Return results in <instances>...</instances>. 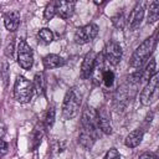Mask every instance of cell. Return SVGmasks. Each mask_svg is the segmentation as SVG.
<instances>
[{"mask_svg": "<svg viewBox=\"0 0 159 159\" xmlns=\"http://www.w3.org/2000/svg\"><path fill=\"white\" fill-rule=\"evenodd\" d=\"M81 129L93 134L96 138L99 137V125H98V114L97 109L91 106H86L81 116Z\"/></svg>", "mask_w": 159, "mask_h": 159, "instance_id": "5", "label": "cell"}, {"mask_svg": "<svg viewBox=\"0 0 159 159\" xmlns=\"http://www.w3.org/2000/svg\"><path fill=\"white\" fill-rule=\"evenodd\" d=\"M56 15V1H51L46 5L45 11H43V20L50 21L53 16Z\"/></svg>", "mask_w": 159, "mask_h": 159, "instance_id": "24", "label": "cell"}, {"mask_svg": "<svg viewBox=\"0 0 159 159\" xmlns=\"http://www.w3.org/2000/svg\"><path fill=\"white\" fill-rule=\"evenodd\" d=\"M17 63L24 70H30L34 65V51L25 39L17 42Z\"/></svg>", "mask_w": 159, "mask_h": 159, "instance_id": "6", "label": "cell"}, {"mask_svg": "<svg viewBox=\"0 0 159 159\" xmlns=\"http://www.w3.org/2000/svg\"><path fill=\"white\" fill-rule=\"evenodd\" d=\"M34 87L39 96L46 94V80L42 72H37L34 77Z\"/></svg>", "mask_w": 159, "mask_h": 159, "instance_id": "18", "label": "cell"}, {"mask_svg": "<svg viewBox=\"0 0 159 159\" xmlns=\"http://www.w3.org/2000/svg\"><path fill=\"white\" fill-rule=\"evenodd\" d=\"M98 114V125L102 133L109 135L113 132L112 128V119H111V111L108 109L107 106H102L99 109H97Z\"/></svg>", "mask_w": 159, "mask_h": 159, "instance_id": "10", "label": "cell"}, {"mask_svg": "<svg viewBox=\"0 0 159 159\" xmlns=\"http://www.w3.org/2000/svg\"><path fill=\"white\" fill-rule=\"evenodd\" d=\"M157 45V39L154 36L147 37L132 53L130 60H129V66L133 68H142V66L150 60L152 53L154 52Z\"/></svg>", "mask_w": 159, "mask_h": 159, "instance_id": "1", "label": "cell"}, {"mask_svg": "<svg viewBox=\"0 0 159 159\" xmlns=\"http://www.w3.org/2000/svg\"><path fill=\"white\" fill-rule=\"evenodd\" d=\"M138 159H158V158H157V155H154L153 153L144 152V153H142V154L138 157Z\"/></svg>", "mask_w": 159, "mask_h": 159, "instance_id": "27", "label": "cell"}, {"mask_svg": "<svg viewBox=\"0 0 159 159\" xmlns=\"http://www.w3.org/2000/svg\"><path fill=\"white\" fill-rule=\"evenodd\" d=\"M98 35V26L96 24H87L76 30L73 35V40L78 45H84L91 42Z\"/></svg>", "mask_w": 159, "mask_h": 159, "instance_id": "7", "label": "cell"}, {"mask_svg": "<svg viewBox=\"0 0 159 159\" xmlns=\"http://www.w3.org/2000/svg\"><path fill=\"white\" fill-rule=\"evenodd\" d=\"M114 80H116L114 72L112 70H106L103 76H102V84L106 88H111L113 86V83H114Z\"/></svg>", "mask_w": 159, "mask_h": 159, "instance_id": "23", "label": "cell"}, {"mask_svg": "<svg viewBox=\"0 0 159 159\" xmlns=\"http://www.w3.org/2000/svg\"><path fill=\"white\" fill-rule=\"evenodd\" d=\"M106 58H104V55L103 52L98 53L97 55V60H96V65H94V68H93V73L91 76L92 81L94 84H101L102 83V76L106 71Z\"/></svg>", "mask_w": 159, "mask_h": 159, "instance_id": "12", "label": "cell"}, {"mask_svg": "<svg viewBox=\"0 0 159 159\" xmlns=\"http://www.w3.org/2000/svg\"><path fill=\"white\" fill-rule=\"evenodd\" d=\"M66 61L56 55V53H50V55H46L43 58H42V65L46 70H53V68H58V67H62L65 66Z\"/></svg>", "mask_w": 159, "mask_h": 159, "instance_id": "16", "label": "cell"}, {"mask_svg": "<svg viewBox=\"0 0 159 159\" xmlns=\"http://www.w3.org/2000/svg\"><path fill=\"white\" fill-rule=\"evenodd\" d=\"M127 20H128V19L125 17L123 10L118 11V12H117L116 15H113L112 19H111L113 26H114L116 29H119V30H123V29H124V26H125V24H127Z\"/></svg>", "mask_w": 159, "mask_h": 159, "instance_id": "22", "label": "cell"}, {"mask_svg": "<svg viewBox=\"0 0 159 159\" xmlns=\"http://www.w3.org/2000/svg\"><path fill=\"white\" fill-rule=\"evenodd\" d=\"M81 103H82V94H81L80 89L76 88V87H71L63 97L62 117L67 120L76 118L80 113Z\"/></svg>", "mask_w": 159, "mask_h": 159, "instance_id": "2", "label": "cell"}, {"mask_svg": "<svg viewBox=\"0 0 159 159\" xmlns=\"http://www.w3.org/2000/svg\"><path fill=\"white\" fill-rule=\"evenodd\" d=\"M97 139L98 138H96L93 134H91V133H88V132H86L83 129H80V133H78V143L83 148L91 149L93 147V144L96 143Z\"/></svg>", "mask_w": 159, "mask_h": 159, "instance_id": "17", "label": "cell"}, {"mask_svg": "<svg viewBox=\"0 0 159 159\" xmlns=\"http://www.w3.org/2000/svg\"><path fill=\"white\" fill-rule=\"evenodd\" d=\"M103 55H104V58H106V62L111 66H117L120 60H122V55H123V51H122V47L117 42V41H108L104 46V51H103Z\"/></svg>", "mask_w": 159, "mask_h": 159, "instance_id": "8", "label": "cell"}, {"mask_svg": "<svg viewBox=\"0 0 159 159\" xmlns=\"http://www.w3.org/2000/svg\"><path fill=\"white\" fill-rule=\"evenodd\" d=\"M155 155H157V158H159V145H158V148H157V152H155Z\"/></svg>", "mask_w": 159, "mask_h": 159, "instance_id": "31", "label": "cell"}, {"mask_svg": "<svg viewBox=\"0 0 159 159\" xmlns=\"http://www.w3.org/2000/svg\"><path fill=\"white\" fill-rule=\"evenodd\" d=\"M159 20V1H150L148 4V24H154Z\"/></svg>", "mask_w": 159, "mask_h": 159, "instance_id": "19", "label": "cell"}, {"mask_svg": "<svg viewBox=\"0 0 159 159\" xmlns=\"http://www.w3.org/2000/svg\"><path fill=\"white\" fill-rule=\"evenodd\" d=\"M103 159H120V154H119L118 149H116V148H111V149L106 153V155H104Z\"/></svg>", "mask_w": 159, "mask_h": 159, "instance_id": "26", "label": "cell"}, {"mask_svg": "<svg viewBox=\"0 0 159 159\" xmlns=\"http://www.w3.org/2000/svg\"><path fill=\"white\" fill-rule=\"evenodd\" d=\"M55 117H56V109H55V106L51 104L46 113H45V118H43V129L48 130L52 128L53 123H55Z\"/></svg>", "mask_w": 159, "mask_h": 159, "instance_id": "20", "label": "cell"}, {"mask_svg": "<svg viewBox=\"0 0 159 159\" xmlns=\"http://www.w3.org/2000/svg\"><path fill=\"white\" fill-rule=\"evenodd\" d=\"M157 42H159V27H158V31H157Z\"/></svg>", "mask_w": 159, "mask_h": 159, "instance_id": "30", "label": "cell"}, {"mask_svg": "<svg viewBox=\"0 0 159 159\" xmlns=\"http://www.w3.org/2000/svg\"><path fill=\"white\" fill-rule=\"evenodd\" d=\"M158 99H159V71L155 72L153 77L145 83L139 96V101L142 106L145 107L153 104Z\"/></svg>", "mask_w": 159, "mask_h": 159, "instance_id": "4", "label": "cell"}, {"mask_svg": "<svg viewBox=\"0 0 159 159\" xmlns=\"http://www.w3.org/2000/svg\"><path fill=\"white\" fill-rule=\"evenodd\" d=\"M4 25L9 31L15 32L20 25V11L10 10V11L5 12L4 14Z\"/></svg>", "mask_w": 159, "mask_h": 159, "instance_id": "14", "label": "cell"}, {"mask_svg": "<svg viewBox=\"0 0 159 159\" xmlns=\"http://www.w3.org/2000/svg\"><path fill=\"white\" fill-rule=\"evenodd\" d=\"M143 19H144V6H143L142 2H137V5L130 11V14L128 16V20H127L129 30L130 31H135L140 26Z\"/></svg>", "mask_w": 159, "mask_h": 159, "instance_id": "11", "label": "cell"}, {"mask_svg": "<svg viewBox=\"0 0 159 159\" xmlns=\"http://www.w3.org/2000/svg\"><path fill=\"white\" fill-rule=\"evenodd\" d=\"M7 149H9L7 143L5 142V139H1V155H5L7 153Z\"/></svg>", "mask_w": 159, "mask_h": 159, "instance_id": "28", "label": "cell"}, {"mask_svg": "<svg viewBox=\"0 0 159 159\" xmlns=\"http://www.w3.org/2000/svg\"><path fill=\"white\" fill-rule=\"evenodd\" d=\"M37 39L43 45H48L53 41V32L48 27H42L37 31Z\"/></svg>", "mask_w": 159, "mask_h": 159, "instance_id": "21", "label": "cell"}, {"mask_svg": "<svg viewBox=\"0 0 159 159\" xmlns=\"http://www.w3.org/2000/svg\"><path fill=\"white\" fill-rule=\"evenodd\" d=\"M94 4L96 5H103V4H106V1H94Z\"/></svg>", "mask_w": 159, "mask_h": 159, "instance_id": "29", "label": "cell"}, {"mask_svg": "<svg viewBox=\"0 0 159 159\" xmlns=\"http://www.w3.org/2000/svg\"><path fill=\"white\" fill-rule=\"evenodd\" d=\"M143 135H144V130L142 128H137V129L129 132L128 135L124 139L125 147H128V148H137L142 143Z\"/></svg>", "mask_w": 159, "mask_h": 159, "instance_id": "15", "label": "cell"}, {"mask_svg": "<svg viewBox=\"0 0 159 159\" xmlns=\"http://www.w3.org/2000/svg\"><path fill=\"white\" fill-rule=\"evenodd\" d=\"M97 52H94L93 50L88 51L86 53V56L83 57L82 65H81V71H80V76L82 80H88L91 78L92 73H93V68L96 65V60H97Z\"/></svg>", "mask_w": 159, "mask_h": 159, "instance_id": "9", "label": "cell"}, {"mask_svg": "<svg viewBox=\"0 0 159 159\" xmlns=\"http://www.w3.org/2000/svg\"><path fill=\"white\" fill-rule=\"evenodd\" d=\"M34 82H31L24 76H17L14 83V98L19 103H29L34 96Z\"/></svg>", "mask_w": 159, "mask_h": 159, "instance_id": "3", "label": "cell"}, {"mask_svg": "<svg viewBox=\"0 0 159 159\" xmlns=\"http://www.w3.org/2000/svg\"><path fill=\"white\" fill-rule=\"evenodd\" d=\"M75 1H56V15L61 19H70L75 12Z\"/></svg>", "mask_w": 159, "mask_h": 159, "instance_id": "13", "label": "cell"}, {"mask_svg": "<svg viewBox=\"0 0 159 159\" xmlns=\"http://www.w3.org/2000/svg\"><path fill=\"white\" fill-rule=\"evenodd\" d=\"M42 135H43V133H42L41 129H35V132L32 134V139H31V148H32V150H35L41 144Z\"/></svg>", "mask_w": 159, "mask_h": 159, "instance_id": "25", "label": "cell"}]
</instances>
